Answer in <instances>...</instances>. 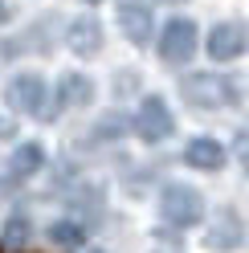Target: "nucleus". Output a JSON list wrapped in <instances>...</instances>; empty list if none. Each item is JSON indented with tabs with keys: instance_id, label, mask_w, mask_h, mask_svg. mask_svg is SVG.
I'll return each instance as SVG.
<instances>
[{
	"instance_id": "obj_1",
	"label": "nucleus",
	"mask_w": 249,
	"mask_h": 253,
	"mask_svg": "<svg viewBox=\"0 0 249 253\" xmlns=\"http://www.w3.org/2000/svg\"><path fill=\"white\" fill-rule=\"evenodd\" d=\"M160 212H164L167 225L192 229V225H200V216H205V200H200V192L188 188V184H167L164 196H160Z\"/></svg>"
},
{
	"instance_id": "obj_2",
	"label": "nucleus",
	"mask_w": 249,
	"mask_h": 253,
	"mask_svg": "<svg viewBox=\"0 0 249 253\" xmlns=\"http://www.w3.org/2000/svg\"><path fill=\"white\" fill-rule=\"evenodd\" d=\"M180 94L188 106H200V110H212V106H229L237 98L229 78H216V74H188L180 82Z\"/></svg>"
},
{
	"instance_id": "obj_3",
	"label": "nucleus",
	"mask_w": 249,
	"mask_h": 253,
	"mask_svg": "<svg viewBox=\"0 0 249 253\" xmlns=\"http://www.w3.org/2000/svg\"><path fill=\"white\" fill-rule=\"evenodd\" d=\"M192 53H196V25L188 17H172L160 33V57L167 66H184V61H192Z\"/></svg>"
},
{
	"instance_id": "obj_4",
	"label": "nucleus",
	"mask_w": 249,
	"mask_h": 253,
	"mask_svg": "<svg viewBox=\"0 0 249 253\" xmlns=\"http://www.w3.org/2000/svg\"><path fill=\"white\" fill-rule=\"evenodd\" d=\"M4 98L12 110H21V115H45V106H49V86H45L41 74H17L4 90Z\"/></svg>"
},
{
	"instance_id": "obj_5",
	"label": "nucleus",
	"mask_w": 249,
	"mask_h": 253,
	"mask_svg": "<svg viewBox=\"0 0 249 253\" xmlns=\"http://www.w3.org/2000/svg\"><path fill=\"white\" fill-rule=\"evenodd\" d=\"M135 131H139V139H147V143H164V139L176 131V119H172V110H167V102L160 94H147V98L139 102Z\"/></svg>"
},
{
	"instance_id": "obj_6",
	"label": "nucleus",
	"mask_w": 249,
	"mask_h": 253,
	"mask_svg": "<svg viewBox=\"0 0 249 253\" xmlns=\"http://www.w3.org/2000/svg\"><path fill=\"white\" fill-rule=\"evenodd\" d=\"M249 49V29L237 21H221L208 29V57L212 61H237Z\"/></svg>"
},
{
	"instance_id": "obj_7",
	"label": "nucleus",
	"mask_w": 249,
	"mask_h": 253,
	"mask_svg": "<svg viewBox=\"0 0 249 253\" xmlns=\"http://www.w3.org/2000/svg\"><path fill=\"white\" fill-rule=\"evenodd\" d=\"M66 45H70L78 57H94L102 49V25L94 17H74L66 25Z\"/></svg>"
},
{
	"instance_id": "obj_8",
	"label": "nucleus",
	"mask_w": 249,
	"mask_h": 253,
	"mask_svg": "<svg viewBox=\"0 0 249 253\" xmlns=\"http://www.w3.org/2000/svg\"><path fill=\"white\" fill-rule=\"evenodd\" d=\"M119 25H123V33H127V41H135V45H147L151 41V29H155L151 8L147 4H131V0L119 8Z\"/></svg>"
},
{
	"instance_id": "obj_9",
	"label": "nucleus",
	"mask_w": 249,
	"mask_h": 253,
	"mask_svg": "<svg viewBox=\"0 0 249 253\" xmlns=\"http://www.w3.org/2000/svg\"><path fill=\"white\" fill-rule=\"evenodd\" d=\"M184 164H188V168H200V171H216V168L225 164V147L216 143V139L200 135V139H192V143L184 147Z\"/></svg>"
},
{
	"instance_id": "obj_10",
	"label": "nucleus",
	"mask_w": 249,
	"mask_h": 253,
	"mask_svg": "<svg viewBox=\"0 0 249 253\" xmlns=\"http://www.w3.org/2000/svg\"><path fill=\"white\" fill-rule=\"evenodd\" d=\"M45 168V147L41 143H21L17 151L8 155V176L12 180H29Z\"/></svg>"
},
{
	"instance_id": "obj_11",
	"label": "nucleus",
	"mask_w": 249,
	"mask_h": 253,
	"mask_svg": "<svg viewBox=\"0 0 249 253\" xmlns=\"http://www.w3.org/2000/svg\"><path fill=\"white\" fill-rule=\"evenodd\" d=\"M94 98V82L86 74H61L57 82V106H90Z\"/></svg>"
},
{
	"instance_id": "obj_12",
	"label": "nucleus",
	"mask_w": 249,
	"mask_h": 253,
	"mask_svg": "<svg viewBox=\"0 0 249 253\" xmlns=\"http://www.w3.org/2000/svg\"><path fill=\"white\" fill-rule=\"evenodd\" d=\"M49 241L57 245V249H82V241H86V225L82 220H53L49 225Z\"/></svg>"
},
{
	"instance_id": "obj_13",
	"label": "nucleus",
	"mask_w": 249,
	"mask_h": 253,
	"mask_svg": "<svg viewBox=\"0 0 249 253\" xmlns=\"http://www.w3.org/2000/svg\"><path fill=\"white\" fill-rule=\"evenodd\" d=\"M29 237H33V225H29L25 212H12L4 220V229H0V249H25Z\"/></svg>"
},
{
	"instance_id": "obj_14",
	"label": "nucleus",
	"mask_w": 249,
	"mask_h": 253,
	"mask_svg": "<svg viewBox=\"0 0 249 253\" xmlns=\"http://www.w3.org/2000/svg\"><path fill=\"white\" fill-rule=\"evenodd\" d=\"M233 241H237V229H233V220L225 216V229H212V233H208V245H216V249H229Z\"/></svg>"
},
{
	"instance_id": "obj_15",
	"label": "nucleus",
	"mask_w": 249,
	"mask_h": 253,
	"mask_svg": "<svg viewBox=\"0 0 249 253\" xmlns=\"http://www.w3.org/2000/svg\"><path fill=\"white\" fill-rule=\"evenodd\" d=\"M123 131H127V123H123L119 115H111V119H102V123H98V135H102V139H111V135H123Z\"/></svg>"
},
{
	"instance_id": "obj_16",
	"label": "nucleus",
	"mask_w": 249,
	"mask_h": 253,
	"mask_svg": "<svg viewBox=\"0 0 249 253\" xmlns=\"http://www.w3.org/2000/svg\"><path fill=\"white\" fill-rule=\"evenodd\" d=\"M237 155H241V160L249 164V126H245V131L237 135Z\"/></svg>"
},
{
	"instance_id": "obj_17",
	"label": "nucleus",
	"mask_w": 249,
	"mask_h": 253,
	"mask_svg": "<svg viewBox=\"0 0 249 253\" xmlns=\"http://www.w3.org/2000/svg\"><path fill=\"white\" fill-rule=\"evenodd\" d=\"M8 21V4H4V0H0V25H4Z\"/></svg>"
},
{
	"instance_id": "obj_18",
	"label": "nucleus",
	"mask_w": 249,
	"mask_h": 253,
	"mask_svg": "<svg viewBox=\"0 0 249 253\" xmlns=\"http://www.w3.org/2000/svg\"><path fill=\"white\" fill-rule=\"evenodd\" d=\"M90 253H106V249H90Z\"/></svg>"
},
{
	"instance_id": "obj_19",
	"label": "nucleus",
	"mask_w": 249,
	"mask_h": 253,
	"mask_svg": "<svg viewBox=\"0 0 249 253\" xmlns=\"http://www.w3.org/2000/svg\"><path fill=\"white\" fill-rule=\"evenodd\" d=\"M86 4H98V0H86Z\"/></svg>"
}]
</instances>
